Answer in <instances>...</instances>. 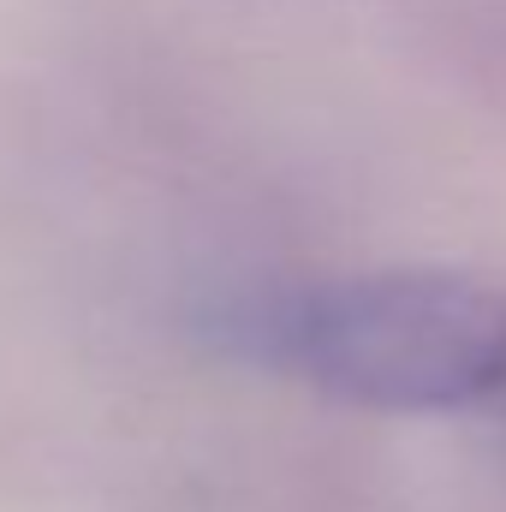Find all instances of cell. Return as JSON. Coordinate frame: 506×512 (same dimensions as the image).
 Returning <instances> with one entry per match:
<instances>
[{"label":"cell","mask_w":506,"mask_h":512,"mask_svg":"<svg viewBox=\"0 0 506 512\" xmlns=\"http://www.w3.org/2000/svg\"><path fill=\"white\" fill-rule=\"evenodd\" d=\"M274 334L304 382L364 411H465L506 387V292L447 268L316 286Z\"/></svg>","instance_id":"cell-1"}]
</instances>
